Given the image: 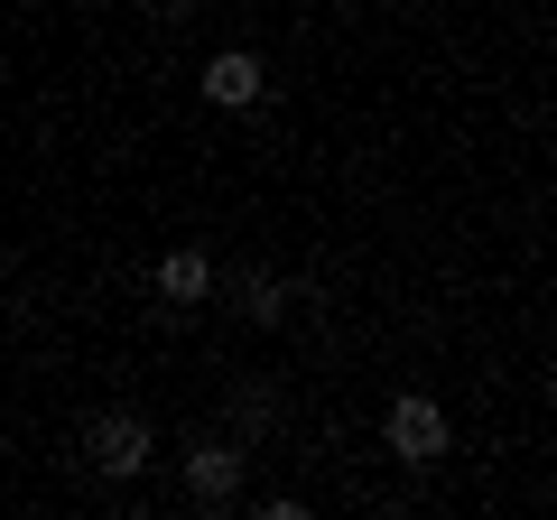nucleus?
Wrapping results in <instances>:
<instances>
[{
	"label": "nucleus",
	"mask_w": 557,
	"mask_h": 520,
	"mask_svg": "<svg viewBox=\"0 0 557 520\" xmlns=\"http://www.w3.org/2000/svg\"><path fill=\"white\" fill-rule=\"evenodd\" d=\"M233 493H242V446H196V456H186V502L223 511Z\"/></svg>",
	"instance_id": "obj_4"
},
{
	"label": "nucleus",
	"mask_w": 557,
	"mask_h": 520,
	"mask_svg": "<svg viewBox=\"0 0 557 520\" xmlns=\"http://www.w3.org/2000/svg\"><path fill=\"white\" fill-rule=\"evenodd\" d=\"M270 419H278V400L260 391V381H242V391H233V428H242V437H260Z\"/></svg>",
	"instance_id": "obj_7"
},
{
	"label": "nucleus",
	"mask_w": 557,
	"mask_h": 520,
	"mask_svg": "<svg viewBox=\"0 0 557 520\" xmlns=\"http://www.w3.org/2000/svg\"><path fill=\"white\" fill-rule=\"evenodd\" d=\"M260 94H270V75H260L251 47H223V57H205V102H214V112H251Z\"/></svg>",
	"instance_id": "obj_3"
},
{
	"label": "nucleus",
	"mask_w": 557,
	"mask_h": 520,
	"mask_svg": "<svg viewBox=\"0 0 557 520\" xmlns=\"http://www.w3.org/2000/svg\"><path fill=\"white\" fill-rule=\"evenodd\" d=\"M159 298L168 307H205V298H214V260H205L196 242H177V251L159 260Z\"/></svg>",
	"instance_id": "obj_5"
},
{
	"label": "nucleus",
	"mask_w": 557,
	"mask_h": 520,
	"mask_svg": "<svg viewBox=\"0 0 557 520\" xmlns=\"http://www.w3.org/2000/svg\"><path fill=\"white\" fill-rule=\"evenodd\" d=\"M288 298H298L288 280H270V270H242V317H251V325H278V317H288Z\"/></svg>",
	"instance_id": "obj_6"
},
{
	"label": "nucleus",
	"mask_w": 557,
	"mask_h": 520,
	"mask_svg": "<svg viewBox=\"0 0 557 520\" xmlns=\"http://www.w3.org/2000/svg\"><path fill=\"white\" fill-rule=\"evenodd\" d=\"M84 465H94L102 483H131L139 465H149V419H139V409H102V419L84 428Z\"/></svg>",
	"instance_id": "obj_1"
},
{
	"label": "nucleus",
	"mask_w": 557,
	"mask_h": 520,
	"mask_svg": "<svg viewBox=\"0 0 557 520\" xmlns=\"http://www.w3.org/2000/svg\"><path fill=\"white\" fill-rule=\"evenodd\" d=\"M391 456L418 465V474L446 456V409L428 400V391H399V400H391Z\"/></svg>",
	"instance_id": "obj_2"
}]
</instances>
